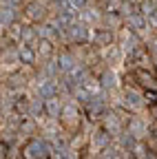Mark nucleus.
<instances>
[{"label": "nucleus", "mask_w": 157, "mask_h": 159, "mask_svg": "<svg viewBox=\"0 0 157 159\" xmlns=\"http://www.w3.org/2000/svg\"><path fill=\"white\" fill-rule=\"evenodd\" d=\"M133 80L140 84L144 91H157V77L150 73V71H144V69H135L133 71Z\"/></svg>", "instance_id": "obj_1"}, {"label": "nucleus", "mask_w": 157, "mask_h": 159, "mask_svg": "<svg viewBox=\"0 0 157 159\" xmlns=\"http://www.w3.org/2000/svg\"><path fill=\"white\" fill-rule=\"evenodd\" d=\"M35 51H38V55L49 57V55L53 53V44L49 42L47 38H40V40H38V44H35Z\"/></svg>", "instance_id": "obj_3"}, {"label": "nucleus", "mask_w": 157, "mask_h": 159, "mask_svg": "<svg viewBox=\"0 0 157 159\" xmlns=\"http://www.w3.org/2000/svg\"><path fill=\"white\" fill-rule=\"evenodd\" d=\"M104 9H106V11L120 13V9H122V0H106V2H104Z\"/></svg>", "instance_id": "obj_5"}, {"label": "nucleus", "mask_w": 157, "mask_h": 159, "mask_svg": "<svg viewBox=\"0 0 157 159\" xmlns=\"http://www.w3.org/2000/svg\"><path fill=\"white\" fill-rule=\"evenodd\" d=\"M58 108H60V106H58V99H49V102H44V111L49 113V115H58Z\"/></svg>", "instance_id": "obj_7"}, {"label": "nucleus", "mask_w": 157, "mask_h": 159, "mask_svg": "<svg viewBox=\"0 0 157 159\" xmlns=\"http://www.w3.org/2000/svg\"><path fill=\"white\" fill-rule=\"evenodd\" d=\"M146 144H148V148H150L153 152H157V142H155V137H146Z\"/></svg>", "instance_id": "obj_8"}, {"label": "nucleus", "mask_w": 157, "mask_h": 159, "mask_svg": "<svg viewBox=\"0 0 157 159\" xmlns=\"http://www.w3.org/2000/svg\"><path fill=\"white\" fill-rule=\"evenodd\" d=\"M97 42H100V44H111V42H113V33H109V31H97Z\"/></svg>", "instance_id": "obj_6"}, {"label": "nucleus", "mask_w": 157, "mask_h": 159, "mask_svg": "<svg viewBox=\"0 0 157 159\" xmlns=\"http://www.w3.org/2000/svg\"><path fill=\"white\" fill-rule=\"evenodd\" d=\"M35 53H38V51H33L31 47H22V49H20V60H22L25 64H33Z\"/></svg>", "instance_id": "obj_4"}, {"label": "nucleus", "mask_w": 157, "mask_h": 159, "mask_svg": "<svg viewBox=\"0 0 157 159\" xmlns=\"http://www.w3.org/2000/svg\"><path fill=\"white\" fill-rule=\"evenodd\" d=\"M148 108H150V115H153V119L157 122V102H155V104H150Z\"/></svg>", "instance_id": "obj_9"}, {"label": "nucleus", "mask_w": 157, "mask_h": 159, "mask_svg": "<svg viewBox=\"0 0 157 159\" xmlns=\"http://www.w3.org/2000/svg\"><path fill=\"white\" fill-rule=\"evenodd\" d=\"M22 13H25V18L29 20V22H33V25L44 20V7L40 2H27L25 9H22Z\"/></svg>", "instance_id": "obj_2"}]
</instances>
